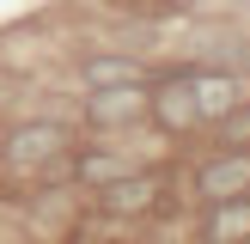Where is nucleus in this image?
Here are the masks:
<instances>
[{
	"label": "nucleus",
	"mask_w": 250,
	"mask_h": 244,
	"mask_svg": "<svg viewBox=\"0 0 250 244\" xmlns=\"http://www.w3.org/2000/svg\"><path fill=\"white\" fill-rule=\"evenodd\" d=\"M146 122L159 134H195L202 128V104L189 92V73H165L159 85H146Z\"/></svg>",
	"instance_id": "1"
},
{
	"label": "nucleus",
	"mask_w": 250,
	"mask_h": 244,
	"mask_svg": "<svg viewBox=\"0 0 250 244\" xmlns=\"http://www.w3.org/2000/svg\"><path fill=\"white\" fill-rule=\"evenodd\" d=\"M98 195V214H110V220H141V214H153L159 207V195H165V177L159 171H122V177H110L104 189H92Z\"/></svg>",
	"instance_id": "2"
},
{
	"label": "nucleus",
	"mask_w": 250,
	"mask_h": 244,
	"mask_svg": "<svg viewBox=\"0 0 250 244\" xmlns=\"http://www.w3.org/2000/svg\"><path fill=\"white\" fill-rule=\"evenodd\" d=\"M73 141H80V134H73L67 122H19V128L0 134V153H6L12 165H43V159H61Z\"/></svg>",
	"instance_id": "3"
},
{
	"label": "nucleus",
	"mask_w": 250,
	"mask_h": 244,
	"mask_svg": "<svg viewBox=\"0 0 250 244\" xmlns=\"http://www.w3.org/2000/svg\"><path fill=\"white\" fill-rule=\"evenodd\" d=\"M195 195L202 202H226V195H250V153L244 146H220L195 165Z\"/></svg>",
	"instance_id": "4"
},
{
	"label": "nucleus",
	"mask_w": 250,
	"mask_h": 244,
	"mask_svg": "<svg viewBox=\"0 0 250 244\" xmlns=\"http://www.w3.org/2000/svg\"><path fill=\"white\" fill-rule=\"evenodd\" d=\"M80 122L85 128H134L146 122V85H104L80 104Z\"/></svg>",
	"instance_id": "5"
},
{
	"label": "nucleus",
	"mask_w": 250,
	"mask_h": 244,
	"mask_svg": "<svg viewBox=\"0 0 250 244\" xmlns=\"http://www.w3.org/2000/svg\"><path fill=\"white\" fill-rule=\"evenodd\" d=\"M195 244H250V195H226V202H208Z\"/></svg>",
	"instance_id": "6"
},
{
	"label": "nucleus",
	"mask_w": 250,
	"mask_h": 244,
	"mask_svg": "<svg viewBox=\"0 0 250 244\" xmlns=\"http://www.w3.org/2000/svg\"><path fill=\"white\" fill-rule=\"evenodd\" d=\"M80 85L85 92H104V85H146V67L122 49H104V55H85L80 61Z\"/></svg>",
	"instance_id": "7"
},
{
	"label": "nucleus",
	"mask_w": 250,
	"mask_h": 244,
	"mask_svg": "<svg viewBox=\"0 0 250 244\" xmlns=\"http://www.w3.org/2000/svg\"><path fill=\"white\" fill-rule=\"evenodd\" d=\"M61 165H67V177H73V183H85V189H104L110 177H122V171H128V159L110 153V146H67V159H61Z\"/></svg>",
	"instance_id": "8"
},
{
	"label": "nucleus",
	"mask_w": 250,
	"mask_h": 244,
	"mask_svg": "<svg viewBox=\"0 0 250 244\" xmlns=\"http://www.w3.org/2000/svg\"><path fill=\"white\" fill-rule=\"evenodd\" d=\"M189 92H195V104H202V122L238 104V80H232V73H189Z\"/></svg>",
	"instance_id": "9"
},
{
	"label": "nucleus",
	"mask_w": 250,
	"mask_h": 244,
	"mask_svg": "<svg viewBox=\"0 0 250 244\" xmlns=\"http://www.w3.org/2000/svg\"><path fill=\"white\" fill-rule=\"evenodd\" d=\"M214 122H220V146H244V153H250V104H244V98L232 110H220Z\"/></svg>",
	"instance_id": "10"
}]
</instances>
